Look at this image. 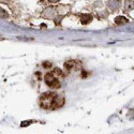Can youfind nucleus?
I'll return each instance as SVG.
<instances>
[{
  "label": "nucleus",
  "mask_w": 134,
  "mask_h": 134,
  "mask_svg": "<svg viewBox=\"0 0 134 134\" xmlns=\"http://www.w3.org/2000/svg\"><path fill=\"white\" fill-rule=\"evenodd\" d=\"M64 104V98L54 92H45L40 98V105L44 109H58Z\"/></svg>",
  "instance_id": "f257e3e1"
},
{
  "label": "nucleus",
  "mask_w": 134,
  "mask_h": 134,
  "mask_svg": "<svg viewBox=\"0 0 134 134\" xmlns=\"http://www.w3.org/2000/svg\"><path fill=\"white\" fill-rule=\"evenodd\" d=\"M45 83H46L47 86H49L51 88H54V89H58L61 86L59 80L52 72L51 73H47L45 75Z\"/></svg>",
  "instance_id": "f03ea898"
},
{
  "label": "nucleus",
  "mask_w": 134,
  "mask_h": 134,
  "mask_svg": "<svg viewBox=\"0 0 134 134\" xmlns=\"http://www.w3.org/2000/svg\"><path fill=\"white\" fill-rule=\"evenodd\" d=\"M127 21H128L127 18L124 17V16H118V17L115 19V23L118 24V25H119V24H122V23H127Z\"/></svg>",
  "instance_id": "7ed1b4c3"
},
{
  "label": "nucleus",
  "mask_w": 134,
  "mask_h": 134,
  "mask_svg": "<svg viewBox=\"0 0 134 134\" xmlns=\"http://www.w3.org/2000/svg\"><path fill=\"white\" fill-rule=\"evenodd\" d=\"M82 17H83V18H84V17L86 18V19L82 20V23H83V24H87V23H89V21L92 19V17H91L90 15H88V14H86V15H82Z\"/></svg>",
  "instance_id": "20e7f679"
},
{
  "label": "nucleus",
  "mask_w": 134,
  "mask_h": 134,
  "mask_svg": "<svg viewBox=\"0 0 134 134\" xmlns=\"http://www.w3.org/2000/svg\"><path fill=\"white\" fill-rule=\"evenodd\" d=\"M43 65H44V68H49V66L52 65V63L51 62H48V61H45L43 63Z\"/></svg>",
  "instance_id": "39448f33"
}]
</instances>
